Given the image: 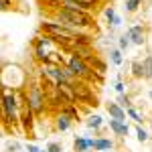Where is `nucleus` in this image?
<instances>
[{
    "label": "nucleus",
    "mask_w": 152,
    "mask_h": 152,
    "mask_svg": "<svg viewBox=\"0 0 152 152\" xmlns=\"http://www.w3.org/2000/svg\"><path fill=\"white\" fill-rule=\"evenodd\" d=\"M116 91H118V94H124V83L120 81V79L116 81Z\"/></svg>",
    "instance_id": "obj_25"
},
{
    "label": "nucleus",
    "mask_w": 152,
    "mask_h": 152,
    "mask_svg": "<svg viewBox=\"0 0 152 152\" xmlns=\"http://www.w3.org/2000/svg\"><path fill=\"white\" fill-rule=\"evenodd\" d=\"M110 59H112L114 65H122V49H114V51H110Z\"/></svg>",
    "instance_id": "obj_17"
},
{
    "label": "nucleus",
    "mask_w": 152,
    "mask_h": 152,
    "mask_svg": "<svg viewBox=\"0 0 152 152\" xmlns=\"http://www.w3.org/2000/svg\"><path fill=\"white\" fill-rule=\"evenodd\" d=\"M2 120H4V124H12V126H16L20 122L18 102H16L14 94L6 91V89H4V95H2Z\"/></svg>",
    "instance_id": "obj_4"
},
{
    "label": "nucleus",
    "mask_w": 152,
    "mask_h": 152,
    "mask_svg": "<svg viewBox=\"0 0 152 152\" xmlns=\"http://www.w3.org/2000/svg\"><path fill=\"white\" fill-rule=\"evenodd\" d=\"M104 14H105V20H107V23H110V24H112V26H114V23H116V18H118L116 10H114L112 6H107V8H105V10H104Z\"/></svg>",
    "instance_id": "obj_16"
},
{
    "label": "nucleus",
    "mask_w": 152,
    "mask_h": 152,
    "mask_svg": "<svg viewBox=\"0 0 152 152\" xmlns=\"http://www.w3.org/2000/svg\"><path fill=\"white\" fill-rule=\"evenodd\" d=\"M150 99H152V91H150Z\"/></svg>",
    "instance_id": "obj_27"
},
{
    "label": "nucleus",
    "mask_w": 152,
    "mask_h": 152,
    "mask_svg": "<svg viewBox=\"0 0 152 152\" xmlns=\"http://www.w3.org/2000/svg\"><path fill=\"white\" fill-rule=\"evenodd\" d=\"M35 112L26 105V102L23 104V112H20V124H23L24 132H33V126H35Z\"/></svg>",
    "instance_id": "obj_6"
},
{
    "label": "nucleus",
    "mask_w": 152,
    "mask_h": 152,
    "mask_svg": "<svg viewBox=\"0 0 152 152\" xmlns=\"http://www.w3.org/2000/svg\"><path fill=\"white\" fill-rule=\"evenodd\" d=\"M110 128H112V132L116 134V136H126L130 132V128H128V124L126 122H120V120H110Z\"/></svg>",
    "instance_id": "obj_11"
},
{
    "label": "nucleus",
    "mask_w": 152,
    "mask_h": 152,
    "mask_svg": "<svg viewBox=\"0 0 152 152\" xmlns=\"http://www.w3.org/2000/svg\"><path fill=\"white\" fill-rule=\"evenodd\" d=\"M128 116L132 118L136 124H142V122H144V116H142L138 110H134V107H128Z\"/></svg>",
    "instance_id": "obj_18"
},
{
    "label": "nucleus",
    "mask_w": 152,
    "mask_h": 152,
    "mask_svg": "<svg viewBox=\"0 0 152 152\" xmlns=\"http://www.w3.org/2000/svg\"><path fill=\"white\" fill-rule=\"evenodd\" d=\"M132 75H134L136 79H142V77H144V69H142L140 61H134V63H132Z\"/></svg>",
    "instance_id": "obj_15"
},
{
    "label": "nucleus",
    "mask_w": 152,
    "mask_h": 152,
    "mask_svg": "<svg viewBox=\"0 0 152 152\" xmlns=\"http://www.w3.org/2000/svg\"><path fill=\"white\" fill-rule=\"evenodd\" d=\"M112 148H114V142L110 140V138H97L95 146H94V150H97V152H107V150H112Z\"/></svg>",
    "instance_id": "obj_12"
},
{
    "label": "nucleus",
    "mask_w": 152,
    "mask_h": 152,
    "mask_svg": "<svg viewBox=\"0 0 152 152\" xmlns=\"http://www.w3.org/2000/svg\"><path fill=\"white\" fill-rule=\"evenodd\" d=\"M105 110H107V114L114 118V120L126 122V114H128V112H124V107H122L120 104H107V105H105Z\"/></svg>",
    "instance_id": "obj_9"
},
{
    "label": "nucleus",
    "mask_w": 152,
    "mask_h": 152,
    "mask_svg": "<svg viewBox=\"0 0 152 152\" xmlns=\"http://www.w3.org/2000/svg\"><path fill=\"white\" fill-rule=\"evenodd\" d=\"M142 69H144V79H152V57H144L142 61Z\"/></svg>",
    "instance_id": "obj_13"
},
{
    "label": "nucleus",
    "mask_w": 152,
    "mask_h": 152,
    "mask_svg": "<svg viewBox=\"0 0 152 152\" xmlns=\"http://www.w3.org/2000/svg\"><path fill=\"white\" fill-rule=\"evenodd\" d=\"M24 102H26V105L35 112L37 116H41V114H45L47 112V91L39 85L37 81H33L31 85H28V89H26V95H24Z\"/></svg>",
    "instance_id": "obj_3"
},
{
    "label": "nucleus",
    "mask_w": 152,
    "mask_h": 152,
    "mask_svg": "<svg viewBox=\"0 0 152 152\" xmlns=\"http://www.w3.org/2000/svg\"><path fill=\"white\" fill-rule=\"evenodd\" d=\"M130 43H132V41H130L128 35H122V37H120V49H122V51H124V49H128Z\"/></svg>",
    "instance_id": "obj_21"
},
{
    "label": "nucleus",
    "mask_w": 152,
    "mask_h": 152,
    "mask_svg": "<svg viewBox=\"0 0 152 152\" xmlns=\"http://www.w3.org/2000/svg\"><path fill=\"white\" fill-rule=\"evenodd\" d=\"M85 124H87V128H94V130H97L99 126H102V124H104V120H102V116H89Z\"/></svg>",
    "instance_id": "obj_14"
},
{
    "label": "nucleus",
    "mask_w": 152,
    "mask_h": 152,
    "mask_svg": "<svg viewBox=\"0 0 152 152\" xmlns=\"http://www.w3.org/2000/svg\"><path fill=\"white\" fill-rule=\"evenodd\" d=\"M94 146H95V140H91V138H83V136H77V138H75V142H73L75 152L94 150Z\"/></svg>",
    "instance_id": "obj_8"
},
{
    "label": "nucleus",
    "mask_w": 152,
    "mask_h": 152,
    "mask_svg": "<svg viewBox=\"0 0 152 152\" xmlns=\"http://www.w3.org/2000/svg\"><path fill=\"white\" fill-rule=\"evenodd\" d=\"M55 18H57L59 24L67 26L71 31H77V33H79V28H89V26H94V18H91L89 12H75V10L57 8Z\"/></svg>",
    "instance_id": "obj_1"
},
{
    "label": "nucleus",
    "mask_w": 152,
    "mask_h": 152,
    "mask_svg": "<svg viewBox=\"0 0 152 152\" xmlns=\"http://www.w3.org/2000/svg\"><path fill=\"white\" fill-rule=\"evenodd\" d=\"M71 122H73L71 116H67L65 112H59L57 116H55V128H57L59 132H65V130L71 126Z\"/></svg>",
    "instance_id": "obj_10"
},
{
    "label": "nucleus",
    "mask_w": 152,
    "mask_h": 152,
    "mask_svg": "<svg viewBox=\"0 0 152 152\" xmlns=\"http://www.w3.org/2000/svg\"><path fill=\"white\" fill-rule=\"evenodd\" d=\"M73 89H75V97L77 102H83L85 105H97V97H95L94 89L87 85L85 81H75L73 83Z\"/></svg>",
    "instance_id": "obj_5"
},
{
    "label": "nucleus",
    "mask_w": 152,
    "mask_h": 152,
    "mask_svg": "<svg viewBox=\"0 0 152 152\" xmlns=\"http://www.w3.org/2000/svg\"><path fill=\"white\" fill-rule=\"evenodd\" d=\"M85 152H91V150H85Z\"/></svg>",
    "instance_id": "obj_28"
},
{
    "label": "nucleus",
    "mask_w": 152,
    "mask_h": 152,
    "mask_svg": "<svg viewBox=\"0 0 152 152\" xmlns=\"http://www.w3.org/2000/svg\"><path fill=\"white\" fill-rule=\"evenodd\" d=\"M142 0H126V12H136L140 8Z\"/></svg>",
    "instance_id": "obj_19"
},
{
    "label": "nucleus",
    "mask_w": 152,
    "mask_h": 152,
    "mask_svg": "<svg viewBox=\"0 0 152 152\" xmlns=\"http://www.w3.org/2000/svg\"><path fill=\"white\" fill-rule=\"evenodd\" d=\"M41 152H45V150H41Z\"/></svg>",
    "instance_id": "obj_29"
},
{
    "label": "nucleus",
    "mask_w": 152,
    "mask_h": 152,
    "mask_svg": "<svg viewBox=\"0 0 152 152\" xmlns=\"http://www.w3.org/2000/svg\"><path fill=\"white\" fill-rule=\"evenodd\" d=\"M128 37H130V41H132V45L142 47V45L146 43V28H144L142 24H134L128 31Z\"/></svg>",
    "instance_id": "obj_7"
},
{
    "label": "nucleus",
    "mask_w": 152,
    "mask_h": 152,
    "mask_svg": "<svg viewBox=\"0 0 152 152\" xmlns=\"http://www.w3.org/2000/svg\"><path fill=\"white\" fill-rule=\"evenodd\" d=\"M26 150H28V152H41V150L35 146V144H26Z\"/></svg>",
    "instance_id": "obj_26"
},
{
    "label": "nucleus",
    "mask_w": 152,
    "mask_h": 152,
    "mask_svg": "<svg viewBox=\"0 0 152 152\" xmlns=\"http://www.w3.org/2000/svg\"><path fill=\"white\" fill-rule=\"evenodd\" d=\"M116 104H120L122 107H126V110H128V107H132V99H130L126 94H120V95H118V102H116Z\"/></svg>",
    "instance_id": "obj_20"
},
{
    "label": "nucleus",
    "mask_w": 152,
    "mask_h": 152,
    "mask_svg": "<svg viewBox=\"0 0 152 152\" xmlns=\"http://www.w3.org/2000/svg\"><path fill=\"white\" fill-rule=\"evenodd\" d=\"M47 152H63V150H61V146H59L57 142H51L47 146Z\"/></svg>",
    "instance_id": "obj_24"
},
{
    "label": "nucleus",
    "mask_w": 152,
    "mask_h": 152,
    "mask_svg": "<svg viewBox=\"0 0 152 152\" xmlns=\"http://www.w3.org/2000/svg\"><path fill=\"white\" fill-rule=\"evenodd\" d=\"M6 150H8V152H20V144H18L16 140H12V142H8Z\"/></svg>",
    "instance_id": "obj_23"
},
{
    "label": "nucleus",
    "mask_w": 152,
    "mask_h": 152,
    "mask_svg": "<svg viewBox=\"0 0 152 152\" xmlns=\"http://www.w3.org/2000/svg\"><path fill=\"white\" fill-rule=\"evenodd\" d=\"M41 31L45 35L53 37L55 43H61L63 47H71V43L77 37V31H71L67 26H63V24H59V23H51V20H43L41 23Z\"/></svg>",
    "instance_id": "obj_2"
},
{
    "label": "nucleus",
    "mask_w": 152,
    "mask_h": 152,
    "mask_svg": "<svg viewBox=\"0 0 152 152\" xmlns=\"http://www.w3.org/2000/svg\"><path fill=\"white\" fill-rule=\"evenodd\" d=\"M136 138H138L140 142H146V140H148V134H146V130H142L140 126H138V128H136Z\"/></svg>",
    "instance_id": "obj_22"
}]
</instances>
